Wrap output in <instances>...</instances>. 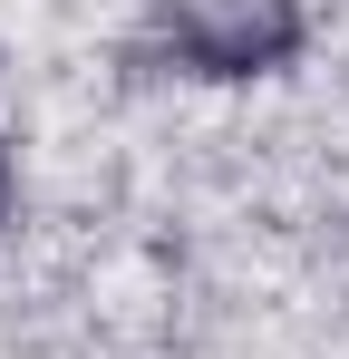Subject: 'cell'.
Returning <instances> with one entry per match:
<instances>
[{
  "instance_id": "cell-2",
  "label": "cell",
  "mask_w": 349,
  "mask_h": 359,
  "mask_svg": "<svg viewBox=\"0 0 349 359\" xmlns=\"http://www.w3.org/2000/svg\"><path fill=\"white\" fill-rule=\"evenodd\" d=\"M10 204H20V156H10V136H0V224H10Z\"/></svg>"
},
{
  "instance_id": "cell-1",
  "label": "cell",
  "mask_w": 349,
  "mask_h": 359,
  "mask_svg": "<svg viewBox=\"0 0 349 359\" xmlns=\"http://www.w3.org/2000/svg\"><path fill=\"white\" fill-rule=\"evenodd\" d=\"M301 39H310L301 0H156L126 59H174L184 78H272L301 59Z\"/></svg>"
}]
</instances>
